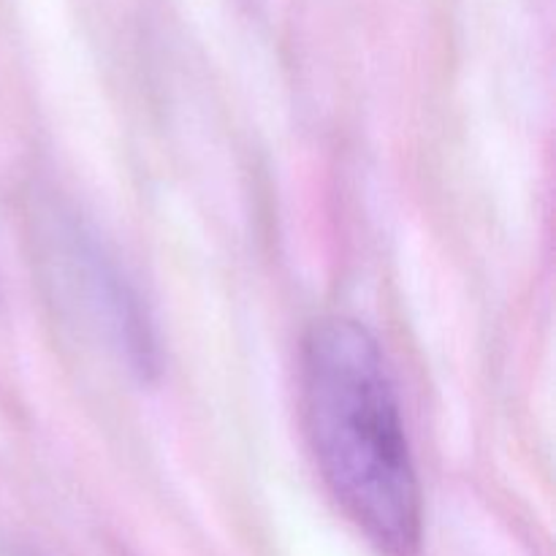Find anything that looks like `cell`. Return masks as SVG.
Instances as JSON below:
<instances>
[{"mask_svg": "<svg viewBox=\"0 0 556 556\" xmlns=\"http://www.w3.org/2000/svg\"><path fill=\"white\" fill-rule=\"evenodd\" d=\"M302 421L331 497L389 554L421 538V489L394 380L362 324L313 326L302 351Z\"/></svg>", "mask_w": 556, "mask_h": 556, "instance_id": "obj_1", "label": "cell"}]
</instances>
